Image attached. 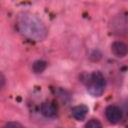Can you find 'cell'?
I'll list each match as a JSON object with an SVG mask.
<instances>
[{
	"label": "cell",
	"mask_w": 128,
	"mask_h": 128,
	"mask_svg": "<svg viewBox=\"0 0 128 128\" xmlns=\"http://www.w3.org/2000/svg\"><path fill=\"white\" fill-rule=\"evenodd\" d=\"M16 27L21 35L34 42H41L48 35V30L42 20L30 12H21L17 15Z\"/></svg>",
	"instance_id": "cell-1"
},
{
	"label": "cell",
	"mask_w": 128,
	"mask_h": 128,
	"mask_svg": "<svg viewBox=\"0 0 128 128\" xmlns=\"http://www.w3.org/2000/svg\"><path fill=\"white\" fill-rule=\"evenodd\" d=\"M83 84L86 86L88 93L93 97H100L104 93L106 80L100 71H93L89 74H84L81 77Z\"/></svg>",
	"instance_id": "cell-2"
},
{
	"label": "cell",
	"mask_w": 128,
	"mask_h": 128,
	"mask_svg": "<svg viewBox=\"0 0 128 128\" xmlns=\"http://www.w3.org/2000/svg\"><path fill=\"white\" fill-rule=\"evenodd\" d=\"M104 114L107 121L111 124H117L123 118V111L117 105H108L104 110Z\"/></svg>",
	"instance_id": "cell-3"
},
{
	"label": "cell",
	"mask_w": 128,
	"mask_h": 128,
	"mask_svg": "<svg viewBox=\"0 0 128 128\" xmlns=\"http://www.w3.org/2000/svg\"><path fill=\"white\" fill-rule=\"evenodd\" d=\"M111 52L118 58H124L128 53V46L123 41H114L111 44Z\"/></svg>",
	"instance_id": "cell-4"
},
{
	"label": "cell",
	"mask_w": 128,
	"mask_h": 128,
	"mask_svg": "<svg viewBox=\"0 0 128 128\" xmlns=\"http://www.w3.org/2000/svg\"><path fill=\"white\" fill-rule=\"evenodd\" d=\"M40 112L46 118H53L57 114V107L52 102H43L40 106Z\"/></svg>",
	"instance_id": "cell-5"
},
{
	"label": "cell",
	"mask_w": 128,
	"mask_h": 128,
	"mask_svg": "<svg viewBox=\"0 0 128 128\" xmlns=\"http://www.w3.org/2000/svg\"><path fill=\"white\" fill-rule=\"evenodd\" d=\"M88 113V107L84 104L76 105L71 109V115L72 117L77 121H82L85 119L86 115Z\"/></svg>",
	"instance_id": "cell-6"
},
{
	"label": "cell",
	"mask_w": 128,
	"mask_h": 128,
	"mask_svg": "<svg viewBox=\"0 0 128 128\" xmlns=\"http://www.w3.org/2000/svg\"><path fill=\"white\" fill-rule=\"evenodd\" d=\"M46 68H47V62L44 60H36L32 64V70L36 74L42 73Z\"/></svg>",
	"instance_id": "cell-7"
},
{
	"label": "cell",
	"mask_w": 128,
	"mask_h": 128,
	"mask_svg": "<svg viewBox=\"0 0 128 128\" xmlns=\"http://www.w3.org/2000/svg\"><path fill=\"white\" fill-rule=\"evenodd\" d=\"M84 126L86 128H100L102 127V123L98 119H90Z\"/></svg>",
	"instance_id": "cell-8"
},
{
	"label": "cell",
	"mask_w": 128,
	"mask_h": 128,
	"mask_svg": "<svg viewBox=\"0 0 128 128\" xmlns=\"http://www.w3.org/2000/svg\"><path fill=\"white\" fill-rule=\"evenodd\" d=\"M5 83H6V78H5L4 74L2 72H0V90L5 86Z\"/></svg>",
	"instance_id": "cell-9"
},
{
	"label": "cell",
	"mask_w": 128,
	"mask_h": 128,
	"mask_svg": "<svg viewBox=\"0 0 128 128\" xmlns=\"http://www.w3.org/2000/svg\"><path fill=\"white\" fill-rule=\"evenodd\" d=\"M6 127H11V126H14V127H22V124L18 123V122H7L5 124Z\"/></svg>",
	"instance_id": "cell-10"
}]
</instances>
